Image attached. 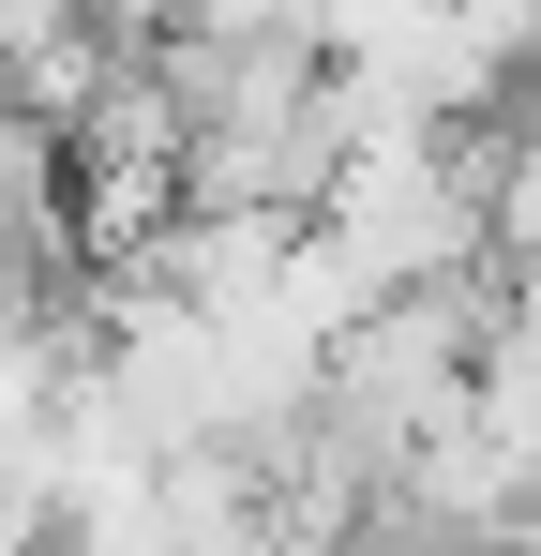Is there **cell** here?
<instances>
[{"label": "cell", "instance_id": "obj_1", "mask_svg": "<svg viewBox=\"0 0 541 556\" xmlns=\"http://www.w3.org/2000/svg\"><path fill=\"white\" fill-rule=\"evenodd\" d=\"M0 556H61V496L30 481V452L0 466Z\"/></svg>", "mask_w": 541, "mask_h": 556}]
</instances>
